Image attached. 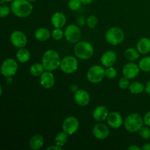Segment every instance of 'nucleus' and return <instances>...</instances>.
I'll return each mask as SVG.
<instances>
[{"mask_svg":"<svg viewBox=\"0 0 150 150\" xmlns=\"http://www.w3.org/2000/svg\"><path fill=\"white\" fill-rule=\"evenodd\" d=\"M105 77V70L100 65H93L88 70L86 78L92 83H98Z\"/></svg>","mask_w":150,"mask_h":150,"instance_id":"423d86ee","label":"nucleus"},{"mask_svg":"<svg viewBox=\"0 0 150 150\" xmlns=\"http://www.w3.org/2000/svg\"><path fill=\"white\" fill-rule=\"evenodd\" d=\"M40 83L45 89H51L55 84V77L51 71L45 70L40 76Z\"/></svg>","mask_w":150,"mask_h":150,"instance_id":"dca6fc26","label":"nucleus"},{"mask_svg":"<svg viewBox=\"0 0 150 150\" xmlns=\"http://www.w3.org/2000/svg\"><path fill=\"white\" fill-rule=\"evenodd\" d=\"M141 148L137 145H131L127 147V150H140Z\"/></svg>","mask_w":150,"mask_h":150,"instance_id":"4c0bfd02","label":"nucleus"},{"mask_svg":"<svg viewBox=\"0 0 150 150\" xmlns=\"http://www.w3.org/2000/svg\"><path fill=\"white\" fill-rule=\"evenodd\" d=\"M145 92L150 95V80L146 83V86H145Z\"/></svg>","mask_w":150,"mask_h":150,"instance_id":"58836bf2","label":"nucleus"},{"mask_svg":"<svg viewBox=\"0 0 150 150\" xmlns=\"http://www.w3.org/2000/svg\"><path fill=\"white\" fill-rule=\"evenodd\" d=\"M18 69V64L14 59L8 58L3 61L1 65V73L6 78H10L16 74Z\"/></svg>","mask_w":150,"mask_h":150,"instance_id":"0eeeda50","label":"nucleus"},{"mask_svg":"<svg viewBox=\"0 0 150 150\" xmlns=\"http://www.w3.org/2000/svg\"><path fill=\"white\" fill-rule=\"evenodd\" d=\"M44 139L42 135L36 134L29 139V145L32 149L38 150L43 146Z\"/></svg>","mask_w":150,"mask_h":150,"instance_id":"412c9836","label":"nucleus"},{"mask_svg":"<svg viewBox=\"0 0 150 150\" xmlns=\"http://www.w3.org/2000/svg\"><path fill=\"white\" fill-rule=\"evenodd\" d=\"M85 22H86V20H85L83 18L80 17L78 18V23H79L80 25H83L85 23Z\"/></svg>","mask_w":150,"mask_h":150,"instance_id":"a19ab883","label":"nucleus"},{"mask_svg":"<svg viewBox=\"0 0 150 150\" xmlns=\"http://www.w3.org/2000/svg\"><path fill=\"white\" fill-rule=\"evenodd\" d=\"M44 66L42 63H35L29 68V73L34 77H39L44 73Z\"/></svg>","mask_w":150,"mask_h":150,"instance_id":"393cba45","label":"nucleus"},{"mask_svg":"<svg viewBox=\"0 0 150 150\" xmlns=\"http://www.w3.org/2000/svg\"><path fill=\"white\" fill-rule=\"evenodd\" d=\"M51 24L55 28H61L62 29L66 24L67 18L64 13H61V12H57L51 16Z\"/></svg>","mask_w":150,"mask_h":150,"instance_id":"6ab92c4d","label":"nucleus"},{"mask_svg":"<svg viewBox=\"0 0 150 150\" xmlns=\"http://www.w3.org/2000/svg\"><path fill=\"white\" fill-rule=\"evenodd\" d=\"M109 114V111L107 107L104 105H99L94 109L92 117L97 122H103L105 120Z\"/></svg>","mask_w":150,"mask_h":150,"instance_id":"a211bd4d","label":"nucleus"},{"mask_svg":"<svg viewBox=\"0 0 150 150\" xmlns=\"http://www.w3.org/2000/svg\"><path fill=\"white\" fill-rule=\"evenodd\" d=\"M74 54L77 58L87 60L94 54V47L87 41H79L74 46Z\"/></svg>","mask_w":150,"mask_h":150,"instance_id":"7ed1b4c3","label":"nucleus"},{"mask_svg":"<svg viewBox=\"0 0 150 150\" xmlns=\"http://www.w3.org/2000/svg\"><path fill=\"white\" fill-rule=\"evenodd\" d=\"M105 40L108 43L117 45L122 43L125 40V33L122 29L119 27H111L106 32Z\"/></svg>","mask_w":150,"mask_h":150,"instance_id":"39448f33","label":"nucleus"},{"mask_svg":"<svg viewBox=\"0 0 150 150\" xmlns=\"http://www.w3.org/2000/svg\"><path fill=\"white\" fill-rule=\"evenodd\" d=\"M83 4H89L94 1V0H81Z\"/></svg>","mask_w":150,"mask_h":150,"instance_id":"79ce46f5","label":"nucleus"},{"mask_svg":"<svg viewBox=\"0 0 150 150\" xmlns=\"http://www.w3.org/2000/svg\"><path fill=\"white\" fill-rule=\"evenodd\" d=\"M11 11L19 18H27L32 13L33 6L28 0H13L10 5Z\"/></svg>","mask_w":150,"mask_h":150,"instance_id":"f03ea898","label":"nucleus"},{"mask_svg":"<svg viewBox=\"0 0 150 150\" xmlns=\"http://www.w3.org/2000/svg\"><path fill=\"white\" fill-rule=\"evenodd\" d=\"M136 49L141 54H147L150 53V39L142 38L136 44Z\"/></svg>","mask_w":150,"mask_h":150,"instance_id":"aec40b11","label":"nucleus"},{"mask_svg":"<svg viewBox=\"0 0 150 150\" xmlns=\"http://www.w3.org/2000/svg\"><path fill=\"white\" fill-rule=\"evenodd\" d=\"M13 0H1V4H3L4 2H10V1H13Z\"/></svg>","mask_w":150,"mask_h":150,"instance_id":"37998d69","label":"nucleus"},{"mask_svg":"<svg viewBox=\"0 0 150 150\" xmlns=\"http://www.w3.org/2000/svg\"><path fill=\"white\" fill-rule=\"evenodd\" d=\"M74 100L80 106H86L90 102V95L84 89H78L74 93Z\"/></svg>","mask_w":150,"mask_h":150,"instance_id":"4468645a","label":"nucleus"},{"mask_svg":"<svg viewBox=\"0 0 150 150\" xmlns=\"http://www.w3.org/2000/svg\"><path fill=\"white\" fill-rule=\"evenodd\" d=\"M119 86H120V89H128L129 86H130V79L128 78L125 77V76H123L121 79L119 80L118 82Z\"/></svg>","mask_w":150,"mask_h":150,"instance_id":"473e14b6","label":"nucleus"},{"mask_svg":"<svg viewBox=\"0 0 150 150\" xmlns=\"http://www.w3.org/2000/svg\"><path fill=\"white\" fill-rule=\"evenodd\" d=\"M10 40L12 45L17 48H24L27 44V38L22 31H13L10 36Z\"/></svg>","mask_w":150,"mask_h":150,"instance_id":"9b49d317","label":"nucleus"},{"mask_svg":"<svg viewBox=\"0 0 150 150\" xmlns=\"http://www.w3.org/2000/svg\"><path fill=\"white\" fill-rule=\"evenodd\" d=\"M51 36L55 40H60L64 36V32L62 30L61 28H55L51 32Z\"/></svg>","mask_w":150,"mask_h":150,"instance_id":"c756f323","label":"nucleus"},{"mask_svg":"<svg viewBox=\"0 0 150 150\" xmlns=\"http://www.w3.org/2000/svg\"><path fill=\"white\" fill-rule=\"evenodd\" d=\"M51 33L48 29L44 27H40L37 29L35 32V39L38 40L40 42H44L46 41L51 38Z\"/></svg>","mask_w":150,"mask_h":150,"instance_id":"4be33fe9","label":"nucleus"},{"mask_svg":"<svg viewBox=\"0 0 150 150\" xmlns=\"http://www.w3.org/2000/svg\"><path fill=\"white\" fill-rule=\"evenodd\" d=\"M142 150H150V143H146L142 147Z\"/></svg>","mask_w":150,"mask_h":150,"instance_id":"ea45409f","label":"nucleus"},{"mask_svg":"<svg viewBox=\"0 0 150 150\" xmlns=\"http://www.w3.org/2000/svg\"><path fill=\"white\" fill-rule=\"evenodd\" d=\"M128 89L130 93L133 94V95H139L145 90V86L141 82L135 81L130 83Z\"/></svg>","mask_w":150,"mask_h":150,"instance_id":"a878e982","label":"nucleus"},{"mask_svg":"<svg viewBox=\"0 0 150 150\" xmlns=\"http://www.w3.org/2000/svg\"><path fill=\"white\" fill-rule=\"evenodd\" d=\"M82 5V2L81 0H69L68 7L70 10L73 11H76L79 10Z\"/></svg>","mask_w":150,"mask_h":150,"instance_id":"7c9ffc66","label":"nucleus"},{"mask_svg":"<svg viewBox=\"0 0 150 150\" xmlns=\"http://www.w3.org/2000/svg\"><path fill=\"white\" fill-rule=\"evenodd\" d=\"M117 71L114 67H109L105 69V77L108 79H114L117 77Z\"/></svg>","mask_w":150,"mask_h":150,"instance_id":"72a5a7b5","label":"nucleus"},{"mask_svg":"<svg viewBox=\"0 0 150 150\" xmlns=\"http://www.w3.org/2000/svg\"><path fill=\"white\" fill-rule=\"evenodd\" d=\"M16 57L19 62L26 63L29 61L31 58L30 51L25 47L24 48H18V51L16 54Z\"/></svg>","mask_w":150,"mask_h":150,"instance_id":"5701e85b","label":"nucleus"},{"mask_svg":"<svg viewBox=\"0 0 150 150\" xmlns=\"http://www.w3.org/2000/svg\"><path fill=\"white\" fill-rule=\"evenodd\" d=\"M139 134L142 139H146V140L149 139H150V128L149 126L147 125L143 126V127L139 130Z\"/></svg>","mask_w":150,"mask_h":150,"instance_id":"2f4dec72","label":"nucleus"},{"mask_svg":"<svg viewBox=\"0 0 150 150\" xmlns=\"http://www.w3.org/2000/svg\"><path fill=\"white\" fill-rule=\"evenodd\" d=\"M64 37L67 42L70 43H77L81 38V29L76 24H70L64 30Z\"/></svg>","mask_w":150,"mask_h":150,"instance_id":"1a4fd4ad","label":"nucleus"},{"mask_svg":"<svg viewBox=\"0 0 150 150\" xmlns=\"http://www.w3.org/2000/svg\"><path fill=\"white\" fill-rule=\"evenodd\" d=\"M106 120L109 127L114 129L120 128L123 124L122 117L117 111H112L109 113Z\"/></svg>","mask_w":150,"mask_h":150,"instance_id":"2eb2a0df","label":"nucleus"},{"mask_svg":"<svg viewBox=\"0 0 150 150\" xmlns=\"http://www.w3.org/2000/svg\"><path fill=\"white\" fill-rule=\"evenodd\" d=\"M68 136L69 135L64 131L59 133L55 137V144L63 147L68 140Z\"/></svg>","mask_w":150,"mask_h":150,"instance_id":"bb28decb","label":"nucleus"},{"mask_svg":"<svg viewBox=\"0 0 150 150\" xmlns=\"http://www.w3.org/2000/svg\"><path fill=\"white\" fill-rule=\"evenodd\" d=\"M98 23V19L96 16L95 15H90L88 16V18L86 20V23L87 26L90 29H95L97 26Z\"/></svg>","mask_w":150,"mask_h":150,"instance_id":"c85d7f7f","label":"nucleus"},{"mask_svg":"<svg viewBox=\"0 0 150 150\" xmlns=\"http://www.w3.org/2000/svg\"><path fill=\"white\" fill-rule=\"evenodd\" d=\"M94 136L98 140H104L107 139L110 134V130L107 125L102 123H99L94 126L92 129Z\"/></svg>","mask_w":150,"mask_h":150,"instance_id":"ddd939ff","label":"nucleus"},{"mask_svg":"<svg viewBox=\"0 0 150 150\" xmlns=\"http://www.w3.org/2000/svg\"><path fill=\"white\" fill-rule=\"evenodd\" d=\"M11 11V8L9 7L8 6L1 4L0 6V17L1 18H6L9 16Z\"/></svg>","mask_w":150,"mask_h":150,"instance_id":"f704fd0d","label":"nucleus"},{"mask_svg":"<svg viewBox=\"0 0 150 150\" xmlns=\"http://www.w3.org/2000/svg\"><path fill=\"white\" fill-rule=\"evenodd\" d=\"M28 1H29L32 2V1H37V0H28Z\"/></svg>","mask_w":150,"mask_h":150,"instance_id":"c03bdc74","label":"nucleus"},{"mask_svg":"<svg viewBox=\"0 0 150 150\" xmlns=\"http://www.w3.org/2000/svg\"><path fill=\"white\" fill-rule=\"evenodd\" d=\"M47 149L50 150V149H55V150H62V147L60 146H58L57 144L54 145H51V146H49L48 147H47Z\"/></svg>","mask_w":150,"mask_h":150,"instance_id":"e433bc0d","label":"nucleus"},{"mask_svg":"<svg viewBox=\"0 0 150 150\" xmlns=\"http://www.w3.org/2000/svg\"><path fill=\"white\" fill-rule=\"evenodd\" d=\"M139 66L142 71L150 72V57H143L139 61Z\"/></svg>","mask_w":150,"mask_h":150,"instance_id":"cd10ccee","label":"nucleus"},{"mask_svg":"<svg viewBox=\"0 0 150 150\" xmlns=\"http://www.w3.org/2000/svg\"><path fill=\"white\" fill-rule=\"evenodd\" d=\"M79 62L76 57L73 56H67L62 59L60 68L66 74H72L78 70Z\"/></svg>","mask_w":150,"mask_h":150,"instance_id":"6e6552de","label":"nucleus"},{"mask_svg":"<svg viewBox=\"0 0 150 150\" xmlns=\"http://www.w3.org/2000/svg\"><path fill=\"white\" fill-rule=\"evenodd\" d=\"M61 60L58 52L54 50H47L42 57V64L45 70L52 72L60 67Z\"/></svg>","mask_w":150,"mask_h":150,"instance_id":"f257e3e1","label":"nucleus"},{"mask_svg":"<svg viewBox=\"0 0 150 150\" xmlns=\"http://www.w3.org/2000/svg\"><path fill=\"white\" fill-rule=\"evenodd\" d=\"M117 57L114 51L108 50L105 51L100 58V62L104 67H113L117 62Z\"/></svg>","mask_w":150,"mask_h":150,"instance_id":"f3484780","label":"nucleus"},{"mask_svg":"<svg viewBox=\"0 0 150 150\" xmlns=\"http://www.w3.org/2000/svg\"><path fill=\"white\" fill-rule=\"evenodd\" d=\"M144 118L137 113H133L127 116L124 121V127L130 133L139 132L144 126Z\"/></svg>","mask_w":150,"mask_h":150,"instance_id":"20e7f679","label":"nucleus"},{"mask_svg":"<svg viewBox=\"0 0 150 150\" xmlns=\"http://www.w3.org/2000/svg\"><path fill=\"white\" fill-rule=\"evenodd\" d=\"M124 57L127 61L134 62L139 58L140 53L138 51L137 49H135L133 48H128L125 51Z\"/></svg>","mask_w":150,"mask_h":150,"instance_id":"b1692460","label":"nucleus"},{"mask_svg":"<svg viewBox=\"0 0 150 150\" xmlns=\"http://www.w3.org/2000/svg\"><path fill=\"white\" fill-rule=\"evenodd\" d=\"M79 126H80V123H79V120L76 117L70 116V117H67L63 121L62 127L63 131L67 133L69 136H72L78 131Z\"/></svg>","mask_w":150,"mask_h":150,"instance_id":"9d476101","label":"nucleus"},{"mask_svg":"<svg viewBox=\"0 0 150 150\" xmlns=\"http://www.w3.org/2000/svg\"><path fill=\"white\" fill-rule=\"evenodd\" d=\"M144 122L145 125H147L150 127V111H148L144 117Z\"/></svg>","mask_w":150,"mask_h":150,"instance_id":"c9c22d12","label":"nucleus"},{"mask_svg":"<svg viewBox=\"0 0 150 150\" xmlns=\"http://www.w3.org/2000/svg\"><path fill=\"white\" fill-rule=\"evenodd\" d=\"M140 70L139 64L134 62H128L123 67L122 73L123 76L129 79H133L139 76Z\"/></svg>","mask_w":150,"mask_h":150,"instance_id":"f8f14e48","label":"nucleus"}]
</instances>
